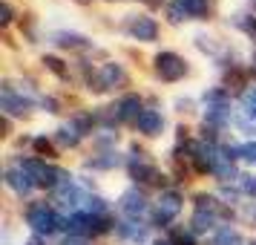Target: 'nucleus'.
Returning <instances> with one entry per match:
<instances>
[{"label": "nucleus", "mask_w": 256, "mask_h": 245, "mask_svg": "<svg viewBox=\"0 0 256 245\" xmlns=\"http://www.w3.org/2000/svg\"><path fill=\"white\" fill-rule=\"evenodd\" d=\"M112 219L110 216H101V213H86V210H75L72 216L64 219V228L72 233V236H98V233L110 231Z\"/></svg>", "instance_id": "1"}, {"label": "nucleus", "mask_w": 256, "mask_h": 245, "mask_svg": "<svg viewBox=\"0 0 256 245\" xmlns=\"http://www.w3.org/2000/svg\"><path fill=\"white\" fill-rule=\"evenodd\" d=\"M26 222H29V228L38 233V236H44V233H55L64 225V219H60L58 213H55V208L52 205H46V202H32L29 208H26Z\"/></svg>", "instance_id": "2"}, {"label": "nucleus", "mask_w": 256, "mask_h": 245, "mask_svg": "<svg viewBox=\"0 0 256 245\" xmlns=\"http://www.w3.org/2000/svg\"><path fill=\"white\" fill-rule=\"evenodd\" d=\"M18 164H20V167H26V170L32 173V179H35L38 187H49V190H55V187L60 185L64 173H66V170L55 167V164H46L44 159H20Z\"/></svg>", "instance_id": "3"}, {"label": "nucleus", "mask_w": 256, "mask_h": 245, "mask_svg": "<svg viewBox=\"0 0 256 245\" xmlns=\"http://www.w3.org/2000/svg\"><path fill=\"white\" fill-rule=\"evenodd\" d=\"M152 67H156V75L167 84L182 81L187 75V61L182 58V55H176V52H158V55L152 58Z\"/></svg>", "instance_id": "4"}, {"label": "nucleus", "mask_w": 256, "mask_h": 245, "mask_svg": "<svg viewBox=\"0 0 256 245\" xmlns=\"http://www.w3.org/2000/svg\"><path fill=\"white\" fill-rule=\"evenodd\" d=\"M182 208H184V196H182L178 190H164L162 196H158L156 210H152V225L167 228V225L182 213Z\"/></svg>", "instance_id": "5"}, {"label": "nucleus", "mask_w": 256, "mask_h": 245, "mask_svg": "<svg viewBox=\"0 0 256 245\" xmlns=\"http://www.w3.org/2000/svg\"><path fill=\"white\" fill-rule=\"evenodd\" d=\"M124 29H127L130 38H136L141 44H152L158 38V24H156V18H150V15H127Z\"/></svg>", "instance_id": "6"}, {"label": "nucleus", "mask_w": 256, "mask_h": 245, "mask_svg": "<svg viewBox=\"0 0 256 245\" xmlns=\"http://www.w3.org/2000/svg\"><path fill=\"white\" fill-rule=\"evenodd\" d=\"M118 208H121V213H124L127 219H138V216H144V213H147L150 202H147V193H144V190H138V187H130V190H124V193H121V199H118Z\"/></svg>", "instance_id": "7"}, {"label": "nucleus", "mask_w": 256, "mask_h": 245, "mask_svg": "<svg viewBox=\"0 0 256 245\" xmlns=\"http://www.w3.org/2000/svg\"><path fill=\"white\" fill-rule=\"evenodd\" d=\"M3 182H6V187L9 190H14L18 196H29L32 190H35V179H32V173L26 170V167H20V164H12V167H6V173H3Z\"/></svg>", "instance_id": "8"}, {"label": "nucleus", "mask_w": 256, "mask_h": 245, "mask_svg": "<svg viewBox=\"0 0 256 245\" xmlns=\"http://www.w3.org/2000/svg\"><path fill=\"white\" fill-rule=\"evenodd\" d=\"M0 107H3V116H26L32 110V98H24L20 93H14V84L6 81L3 84V98H0Z\"/></svg>", "instance_id": "9"}, {"label": "nucleus", "mask_w": 256, "mask_h": 245, "mask_svg": "<svg viewBox=\"0 0 256 245\" xmlns=\"http://www.w3.org/2000/svg\"><path fill=\"white\" fill-rule=\"evenodd\" d=\"M127 170H130V176H132L136 182H147V185H158V182L164 179V176L158 173V167L144 159V153H136V156L130 159Z\"/></svg>", "instance_id": "10"}, {"label": "nucleus", "mask_w": 256, "mask_h": 245, "mask_svg": "<svg viewBox=\"0 0 256 245\" xmlns=\"http://www.w3.org/2000/svg\"><path fill=\"white\" fill-rule=\"evenodd\" d=\"M98 81H101V87H104V93H106V90H121V87H127L130 75L118 61H106V64L98 67Z\"/></svg>", "instance_id": "11"}, {"label": "nucleus", "mask_w": 256, "mask_h": 245, "mask_svg": "<svg viewBox=\"0 0 256 245\" xmlns=\"http://www.w3.org/2000/svg\"><path fill=\"white\" fill-rule=\"evenodd\" d=\"M116 233L124 239V242H132V245H138L147 239V225H141L138 219H124V222H116Z\"/></svg>", "instance_id": "12"}, {"label": "nucleus", "mask_w": 256, "mask_h": 245, "mask_svg": "<svg viewBox=\"0 0 256 245\" xmlns=\"http://www.w3.org/2000/svg\"><path fill=\"white\" fill-rule=\"evenodd\" d=\"M136 127H138V133H141V136H147V139H152V136H162L164 116H162V113H156V110H144V113H141V118L136 121Z\"/></svg>", "instance_id": "13"}, {"label": "nucleus", "mask_w": 256, "mask_h": 245, "mask_svg": "<svg viewBox=\"0 0 256 245\" xmlns=\"http://www.w3.org/2000/svg\"><path fill=\"white\" fill-rule=\"evenodd\" d=\"M116 110H118V121H130V124H136L141 118V113H144L138 95H124L116 104Z\"/></svg>", "instance_id": "14"}, {"label": "nucleus", "mask_w": 256, "mask_h": 245, "mask_svg": "<svg viewBox=\"0 0 256 245\" xmlns=\"http://www.w3.org/2000/svg\"><path fill=\"white\" fill-rule=\"evenodd\" d=\"M55 47L78 52V49H90V41L84 35H78V32H58V35H55Z\"/></svg>", "instance_id": "15"}, {"label": "nucleus", "mask_w": 256, "mask_h": 245, "mask_svg": "<svg viewBox=\"0 0 256 245\" xmlns=\"http://www.w3.org/2000/svg\"><path fill=\"white\" fill-rule=\"evenodd\" d=\"M121 162H124V159H121L116 150H106V153H101V156L86 159V167H90V170H112V167H118Z\"/></svg>", "instance_id": "16"}, {"label": "nucleus", "mask_w": 256, "mask_h": 245, "mask_svg": "<svg viewBox=\"0 0 256 245\" xmlns=\"http://www.w3.org/2000/svg\"><path fill=\"white\" fill-rule=\"evenodd\" d=\"M216 225V210H196L190 219V231L193 233H204Z\"/></svg>", "instance_id": "17"}, {"label": "nucleus", "mask_w": 256, "mask_h": 245, "mask_svg": "<svg viewBox=\"0 0 256 245\" xmlns=\"http://www.w3.org/2000/svg\"><path fill=\"white\" fill-rule=\"evenodd\" d=\"M213 245H244V239L236 228L222 225V228H216V233H213Z\"/></svg>", "instance_id": "18"}, {"label": "nucleus", "mask_w": 256, "mask_h": 245, "mask_svg": "<svg viewBox=\"0 0 256 245\" xmlns=\"http://www.w3.org/2000/svg\"><path fill=\"white\" fill-rule=\"evenodd\" d=\"M55 141H58L60 147H78V144H81V133L72 127V124H64V127H58V133H55Z\"/></svg>", "instance_id": "19"}, {"label": "nucleus", "mask_w": 256, "mask_h": 245, "mask_svg": "<svg viewBox=\"0 0 256 245\" xmlns=\"http://www.w3.org/2000/svg\"><path fill=\"white\" fill-rule=\"evenodd\" d=\"M44 67H46L55 78H60V81H70V67H66L60 58H55V55H44Z\"/></svg>", "instance_id": "20"}, {"label": "nucleus", "mask_w": 256, "mask_h": 245, "mask_svg": "<svg viewBox=\"0 0 256 245\" xmlns=\"http://www.w3.org/2000/svg\"><path fill=\"white\" fill-rule=\"evenodd\" d=\"M176 3L187 12V18H204L210 6V0H176Z\"/></svg>", "instance_id": "21"}, {"label": "nucleus", "mask_w": 256, "mask_h": 245, "mask_svg": "<svg viewBox=\"0 0 256 245\" xmlns=\"http://www.w3.org/2000/svg\"><path fill=\"white\" fill-rule=\"evenodd\" d=\"M84 210H86V213H101V216H106V199L98 196V193H86Z\"/></svg>", "instance_id": "22"}, {"label": "nucleus", "mask_w": 256, "mask_h": 245, "mask_svg": "<svg viewBox=\"0 0 256 245\" xmlns=\"http://www.w3.org/2000/svg\"><path fill=\"white\" fill-rule=\"evenodd\" d=\"M196 47L204 52V55H219V44L213 35H196Z\"/></svg>", "instance_id": "23"}, {"label": "nucleus", "mask_w": 256, "mask_h": 245, "mask_svg": "<svg viewBox=\"0 0 256 245\" xmlns=\"http://www.w3.org/2000/svg\"><path fill=\"white\" fill-rule=\"evenodd\" d=\"M170 242L173 245H196V236H193V231L173 228V231H170Z\"/></svg>", "instance_id": "24"}, {"label": "nucleus", "mask_w": 256, "mask_h": 245, "mask_svg": "<svg viewBox=\"0 0 256 245\" xmlns=\"http://www.w3.org/2000/svg\"><path fill=\"white\" fill-rule=\"evenodd\" d=\"M239 190H242L244 196H250V199L256 202V176H254V173L239 176Z\"/></svg>", "instance_id": "25"}, {"label": "nucleus", "mask_w": 256, "mask_h": 245, "mask_svg": "<svg viewBox=\"0 0 256 245\" xmlns=\"http://www.w3.org/2000/svg\"><path fill=\"white\" fill-rule=\"evenodd\" d=\"M242 107L250 118H256V87H248L242 93Z\"/></svg>", "instance_id": "26"}, {"label": "nucleus", "mask_w": 256, "mask_h": 245, "mask_svg": "<svg viewBox=\"0 0 256 245\" xmlns=\"http://www.w3.org/2000/svg\"><path fill=\"white\" fill-rule=\"evenodd\" d=\"M233 24L239 26V29H242L244 35L256 38V18H254V15H242V18H236V21H233Z\"/></svg>", "instance_id": "27"}, {"label": "nucleus", "mask_w": 256, "mask_h": 245, "mask_svg": "<svg viewBox=\"0 0 256 245\" xmlns=\"http://www.w3.org/2000/svg\"><path fill=\"white\" fill-rule=\"evenodd\" d=\"M239 159L256 164V141H244V144H239Z\"/></svg>", "instance_id": "28"}, {"label": "nucleus", "mask_w": 256, "mask_h": 245, "mask_svg": "<svg viewBox=\"0 0 256 245\" xmlns=\"http://www.w3.org/2000/svg\"><path fill=\"white\" fill-rule=\"evenodd\" d=\"M187 18V12L184 9H182V6H178V3H170V6H167V21H170V24H182V21H184Z\"/></svg>", "instance_id": "29"}, {"label": "nucleus", "mask_w": 256, "mask_h": 245, "mask_svg": "<svg viewBox=\"0 0 256 245\" xmlns=\"http://www.w3.org/2000/svg\"><path fill=\"white\" fill-rule=\"evenodd\" d=\"M32 144H35L38 156H55V147H52V141H46L44 136H38V139L32 141Z\"/></svg>", "instance_id": "30"}, {"label": "nucleus", "mask_w": 256, "mask_h": 245, "mask_svg": "<svg viewBox=\"0 0 256 245\" xmlns=\"http://www.w3.org/2000/svg\"><path fill=\"white\" fill-rule=\"evenodd\" d=\"M242 219L250 222V225H256V202H248L242 208Z\"/></svg>", "instance_id": "31"}, {"label": "nucleus", "mask_w": 256, "mask_h": 245, "mask_svg": "<svg viewBox=\"0 0 256 245\" xmlns=\"http://www.w3.org/2000/svg\"><path fill=\"white\" fill-rule=\"evenodd\" d=\"M0 9H3V18H0V24H3V26H9V24H12V18H14L12 6H9V3L3 0V6H0Z\"/></svg>", "instance_id": "32"}, {"label": "nucleus", "mask_w": 256, "mask_h": 245, "mask_svg": "<svg viewBox=\"0 0 256 245\" xmlns=\"http://www.w3.org/2000/svg\"><path fill=\"white\" fill-rule=\"evenodd\" d=\"M60 245H90V242H86L84 236H66V239H64Z\"/></svg>", "instance_id": "33"}, {"label": "nucleus", "mask_w": 256, "mask_h": 245, "mask_svg": "<svg viewBox=\"0 0 256 245\" xmlns=\"http://www.w3.org/2000/svg\"><path fill=\"white\" fill-rule=\"evenodd\" d=\"M26 245H44V242H40L38 236H32V239H29V242H26Z\"/></svg>", "instance_id": "34"}, {"label": "nucleus", "mask_w": 256, "mask_h": 245, "mask_svg": "<svg viewBox=\"0 0 256 245\" xmlns=\"http://www.w3.org/2000/svg\"><path fill=\"white\" fill-rule=\"evenodd\" d=\"M147 3H150V6H162L164 0H147Z\"/></svg>", "instance_id": "35"}, {"label": "nucleus", "mask_w": 256, "mask_h": 245, "mask_svg": "<svg viewBox=\"0 0 256 245\" xmlns=\"http://www.w3.org/2000/svg\"><path fill=\"white\" fill-rule=\"evenodd\" d=\"M152 245H173V242H170V239H164V242L158 239V242H152Z\"/></svg>", "instance_id": "36"}, {"label": "nucleus", "mask_w": 256, "mask_h": 245, "mask_svg": "<svg viewBox=\"0 0 256 245\" xmlns=\"http://www.w3.org/2000/svg\"><path fill=\"white\" fill-rule=\"evenodd\" d=\"M81 3H86V0H81Z\"/></svg>", "instance_id": "37"}, {"label": "nucleus", "mask_w": 256, "mask_h": 245, "mask_svg": "<svg viewBox=\"0 0 256 245\" xmlns=\"http://www.w3.org/2000/svg\"><path fill=\"white\" fill-rule=\"evenodd\" d=\"M254 64H256V58H254Z\"/></svg>", "instance_id": "38"}, {"label": "nucleus", "mask_w": 256, "mask_h": 245, "mask_svg": "<svg viewBox=\"0 0 256 245\" xmlns=\"http://www.w3.org/2000/svg\"><path fill=\"white\" fill-rule=\"evenodd\" d=\"M250 245H256V242H250Z\"/></svg>", "instance_id": "39"}]
</instances>
